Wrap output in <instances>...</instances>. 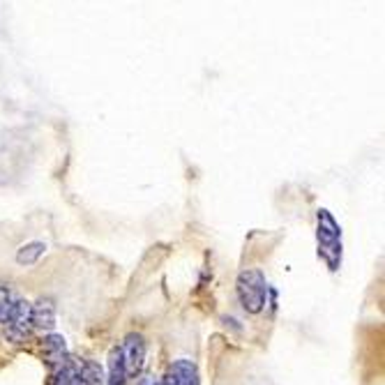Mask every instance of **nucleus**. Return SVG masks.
<instances>
[{"mask_svg":"<svg viewBox=\"0 0 385 385\" xmlns=\"http://www.w3.org/2000/svg\"><path fill=\"white\" fill-rule=\"evenodd\" d=\"M316 240L319 256L323 258L330 270H337L342 263V226L325 208H321L316 212Z\"/></svg>","mask_w":385,"mask_h":385,"instance_id":"f257e3e1","label":"nucleus"},{"mask_svg":"<svg viewBox=\"0 0 385 385\" xmlns=\"http://www.w3.org/2000/svg\"><path fill=\"white\" fill-rule=\"evenodd\" d=\"M236 288H238L240 305L245 307V312L258 314L263 307H266L268 282L261 270H243V273L238 275Z\"/></svg>","mask_w":385,"mask_h":385,"instance_id":"f03ea898","label":"nucleus"},{"mask_svg":"<svg viewBox=\"0 0 385 385\" xmlns=\"http://www.w3.org/2000/svg\"><path fill=\"white\" fill-rule=\"evenodd\" d=\"M120 356H123V364H125V374L127 376H136L141 374L143 362H146V342H143L141 334H127L125 342L120 344Z\"/></svg>","mask_w":385,"mask_h":385,"instance_id":"7ed1b4c3","label":"nucleus"},{"mask_svg":"<svg viewBox=\"0 0 385 385\" xmlns=\"http://www.w3.org/2000/svg\"><path fill=\"white\" fill-rule=\"evenodd\" d=\"M30 302L28 300H16L12 305L10 319H8V334L14 342L26 339L30 330H33V316H30Z\"/></svg>","mask_w":385,"mask_h":385,"instance_id":"20e7f679","label":"nucleus"},{"mask_svg":"<svg viewBox=\"0 0 385 385\" xmlns=\"http://www.w3.org/2000/svg\"><path fill=\"white\" fill-rule=\"evenodd\" d=\"M166 385H199V369L189 360H178L169 367V374L164 376Z\"/></svg>","mask_w":385,"mask_h":385,"instance_id":"39448f33","label":"nucleus"},{"mask_svg":"<svg viewBox=\"0 0 385 385\" xmlns=\"http://www.w3.org/2000/svg\"><path fill=\"white\" fill-rule=\"evenodd\" d=\"M30 316H33V327H40V330H53L55 302L51 298H40L33 307H30Z\"/></svg>","mask_w":385,"mask_h":385,"instance_id":"423d86ee","label":"nucleus"},{"mask_svg":"<svg viewBox=\"0 0 385 385\" xmlns=\"http://www.w3.org/2000/svg\"><path fill=\"white\" fill-rule=\"evenodd\" d=\"M42 353H44V360H47L51 367H58L60 362H65L67 344H65V339H62V334H49V337L44 339Z\"/></svg>","mask_w":385,"mask_h":385,"instance_id":"0eeeda50","label":"nucleus"},{"mask_svg":"<svg viewBox=\"0 0 385 385\" xmlns=\"http://www.w3.org/2000/svg\"><path fill=\"white\" fill-rule=\"evenodd\" d=\"M51 385H81L79 367L72 362V360H65V362H60L58 367H53Z\"/></svg>","mask_w":385,"mask_h":385,"instance_id":"6e6552de","label":"nucleus"},{"mask_svg":"<svg viewBox=\"0 0 385 385\" xmlns=\"http://www.w3.org/2000/svg\"><path fill=\"white\" fill-rule=\"evenodd\" d=\"M127 383V374H125L123 356H120V346L111 351L109 356V385H125Z\"/></svg>","mask_w":385,"mask_h":385,"instance_id":"1a4fd4ad","label":"nucleus"},{"mask_svg":"<svg viewBox=\"0 0 385 385\" xmlns=\"http://www.w3.org/2000/svg\"><path fill=\"white\" fill-rule=\"evenodd\" d=\"M79 374H81V385H102L104 383L102 367H99L97 362H92V360H86L84 367L79 369Z\"/></svg>","mask_w":385,"mask_h":385,"instance_id":"9d476101","label":"nucleus"},{"mask_svg":"<svg viewBox=\"0 0 385 385\" xmlns=\"http://www.w3.org/2000/svg\"><path fill=\"white\" fill-rule=\"evenodd\" d=\"M44 249H47L44 243H28L16 251V261L21 263V266H30V263H35L37 258L44 254Z\"/></svg>","mask_w":385,"mask_h":385,"instance_id":"9b49d317","label":"nucleus"},{"mask_svg":"<svg viewBox=\"0 0 385 385\" xmlns=\"http://www.w3.org/2000/svg\"><path fill=\"white\" fill-rule=\"evenodd\" d=\"M12 305H14V300H12L10 288L8 286H0V321H3V323H8Z\"/></svg>","mask_w":385,"mask_h":385,"instance_id":"f8f14e48","label":"nucleus"}]
</instances>
